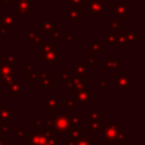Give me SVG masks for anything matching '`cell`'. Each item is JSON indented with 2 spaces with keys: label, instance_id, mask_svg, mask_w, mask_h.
Here are the masks:
<instances>
[{
  "label": "cell",
  "instance_id": "17",
  "mask_svg": "<svg viewBox=\"0 0 145 145\" xmlns=\"http://www.w3.org/2000/svg\"><path fill=\"white\" fill-rule=\"evenodd\" d=\"M6 91L10 93L11 96L14 97H19L22 96V84L18 82V83H14L11 84L10 86L6 87Z\"/></svg>",
  "mask_w": 145,
  "mask_h": 145
},
{
  "label": "cell",
  "instance_id": "46",
  "mask_svg": "<svg viewBox=\"0 0 145 145\" xmlns=\"http://www.w3.org/2000/svg\"><path fill=\"white\" fill-rule=\"evenodd\" d=\"M65 145H75V143H74V140H70V139H69Z\"/></svg>",
  "mask_w": 145,
  "mask_h": 145
},
{
  "label": "cell",
  "instance_id": "19",
  "mask_svg": "<svg viewBox=\"0 0 145 145\" xmlns=\"http://www.w3.org/2000/svg\"><path fill=\"white\" fill-rule=\"evenodd\" d=\"M14 71H15L14 66H10L5 60L0 61V77H3V76L9 75V74H14Z\"/></svg>",
  "mask_w": 145,
  "mask_h": 145
},
{
  "label": "cell",
  "instance_id": "28",
  "mask_svg": "<svg viewBox=\"0 0 145 145\" xmlns=\"http://www.w3.org/2000/svg\"><path fill=\"white\" fill-rule=\"evenodd\" d=\"M75 145H93V138H78L76 140H74Z\"/></svg>",
  "mask_w": 145,
  "mask_h": 145
},
{
  "label": "cell",
  "instance_id": "25",
  "mask_svg": "<svg viewBox=\"0 0 145 145\" xmlns=\"http://www.w3.org/2000/svg\"><path fill=\"white\" fill-rule=\"evenodd\" d=\"M11 120V111L9 108H0V121Z\"/></svg>",
  "mask_w": 145,
  "mask_h": 145
},
{
  "label": "cell",
  "instance_id": "45",
  "mask_svg": "<svg viewBox=\"0 0 145 145\" xmlns=\"http://www.w3.org/2000/svg\"><path fill=\"white\" fill-rule=\"evenodd\" d=\"M7 144V139L5 137H0V145H6Z\"/></svg>",
  "mask_w": 145,
  "mask_h": 145
},
{
  "label": "cell",
  "instance_id": "16",
  "mask_svg": "<svg viewBox=\"0 0 145 145\" xmlns=\"http://www.w3.org/2000/svg\"><path fill=\"white\" fill-rule=\"evenodd\" d=\"M44 76L45 74L41 70H36V71H34L33 69L26 70V79L28 82H41L44 78Z\"/></svg>",
  "mask_w": 145,
  "mask_h": 145
},
{
  "label": "cell",
  "instance_id": "27",
  "mask_svg": "<svg viewBox=\"0 0 145 145\" xmlns=\"http://www.w3.org/2000/svg\"><path fill=\"white\" fill-rule=\"evenodd\" d=\"M103 117H104V113L101 112L97 106H94L93 112H88V113H87V118H92V119H96V120H97L99 118H103Z\"/></svg>",
  "mask_w": 145,
  "mask_h": 145
},
{
  "label": "cell",
  "instance_id": "14",
  "mask_svg": "<svg viewBox=\"0 0 145 145\" xmlns=\"http://www.w3.org/2000/svg\"><path fill=\"white\" fill-rule=\"evenodd\" d=\"M128 10H129V3H120V5L114 6L113 14L117 15L120 20H123L126 15L128 14Z\"/></svg>",
  "mask_w": 145,
  "mask_h": 145
},
{
  "label": "cell",
  "instance_id": "13",
  "mask_svg": "<svg viewBox=\"0 0 145 145\" xmlns=\"http://www.w3.org/2000/svg\"><path fill=\"white\" fill-rule=\"evenodd\" d=\"M118 68H119V61L116 59V57L113 54L109 56V59L103 61V69L105 71L118 70Z\"/></svg>",
  "mask_w": 145,
  "mask_h": 145
},
{
  "label": "cell",
  "instance_id": "30",
  "mask_svg": "<svg viewBox=\"0 0 145 145\" xmlns=\"http://www.w3.org/2000/svg\"><path fill=\"white\" fill-rule=\"evenodd\" d=\"M109 28H110V32L114 33V31H116V29H119V22H118V20H116V19H111V20H110Z\"/></svg>",
  "mask_w": 145,
  "mask_h": 145
},
{
  "label": "cell",
  "instance_id": "12",
  "mask_svg": "<svg viewBox=\"0 0 145 145\" xmlns=\"http://www.w3.org/2000/svg\"><path fill=\"white\" fill-rule=\"evenodd\" d=\"M58 29V25L53 24L51 19H45L42 22V35H50L53 32H56Z\"/></svg>",
  "mask_w": 145,
  "mask_h": 145
},
{
  "label": "cell",
  "instance_id": "49",
  "mask_svg": "<svg viewBox=\"0 0 145 145\" xmlns=\"http://www.w3.org/2000/svg\"><path fill=\"white\" fill-rule=\"evenodd\" d=\"M99 1H103V0H99Z\"/></svg>",
  "mask_w": 145,
  "mask_h": 145
},
{
  "label": "cell",
  "instance_id": "29",
  "mask_svg": "<svg viewBox=\"0 0 145 145\" xmlns=\"http://www.w3.org/2000/svg\"><path fill=\"white\" fill-rule=\"evenodd\" d=\"M0 129L2 133H9L11 129V122L9 120H5V121H0Z\"/></svg>",
  "mask_w": 145,
  "mask_h": 145
},
{
  "label": "cell",
  "instance_id": "40",
  "mask_svg": "<svg viewBox=\"0 0 145 145\" xmlns=\"http://www.w3.org/2000/svg\"><path fill=\"white\" fill-rule=\"evenodd\" d=\"M42 41H43V40H42V36L36 34V36L32 40V43H33V44H41V42H42Z\"/></svg>",
  "mask_w": 145,
  "mask_h": 145
},
{
  "label": "cell",
  "instance_id": "23",
  "mask_svg": "<svg viewBox=\"0 0 145 145\" xmlns=\"http://www.w3.org/2000/svg\"><path fill=\"white\" fill-rule=\"evenodd\" d=\"M101 128V122H99L96 119L88 118V133H94Z\"/></svg>",
  "mask_w": 145,
  "mask_h": 145
},
{
  "label": "cell",
  "instance_id": "20",
  "mask_svg": "<svg viewBox=\"0 0 145 145\" xmlns=\"http://www.w3.org/2000/svg\"><path fill=\"white\" fill-rule=\"evenodd\" d=\"M67 17H68V19H83L84 11L80 8H77V9H68L67 10Z\"/></svg>",
  "mask_w": 145,
  "mask_h": 145
},
{
  "label": "cell",
  "instance_id": "7",
  "mask_svg": "<svg viewBox=\"0 0 145 145\" xmlns=\"http://www.w3.org/2000/svg\"><path fill=\"white\" fill-rule=\"evenodd\" d=\"M14 24H16V17L10 14H3L1 16V24H0V33L2 35L6 34V31L10 28Z\"/></svg>",
  "mask_w": 145,
  "mask_h": 145
},
{
  "label": "cell",
  "instance_id": "50",
  "mask_svg": "<svg viewBox=\"0 0 145 145\" xmlns=\"http://www.w3.org/2000/svg\"><path fill=\"white\" fill-rule=\"evenodd\" d=\"M0 89H1V87H0Z\"/></svg>",
  "mask_w": 145,
  "mask_h": 145
},
{
  "label": "cell",
  "instance_id": "31",
  "mask_svg": "<svg viewBox=\"0 0 145 145\" xmlns=\"http://www.w3.org/2000/svg\"><path fill=\"white\" fill-rule=\"evenodd\" d=\"M5 61L7 63H9L10 66H14L15 67V65H16V57L15 56H11V54H7L6 58H5Z\"/></svg>",
  "mask_w": 145,
  "mask_h": 145
},
{
  "label": "cell",
  "instance_id": "37",
  "mask_svg": "<svg viewBox=\"0 0 145 145\" xmlns=\"http://www.w3.org/2000/svg\"><path fill=\"white\" fill-rule=\"evenodd\" d=\"M62 40H66L67 43H68V45H71V44L74 43V37H72V35H70V34H66V35L63 34Z\"/></svg>",
  "mask_w": 145,
  "mask_h": 145
},
{
  "label": "cell",
  "instance_id": "15",
  "mask_svg": "<svg viewBox=\"0 0 145 145\" xmlns=\"http://www.w3.org/2000/svg\"><path fill=\"white\" fill-rule=\"evenodd\" d=\"M87 75H88V70L86 66H84L83 60H78L77 65L74 67V76L80 79L82 77H86Z\"/></svg>",
  "mask_w": 145,
  "mask_h": 145
},
{
  "label": "cell",
  "instance_id": "24",
  "mask_svg": "<svg viewBox=\"0 0 145 145\" xmlns=\"http://www.w3.org/2000/svg\"><path fill=\"white\" fill-rule=\"evenodd\" d=\"M14 74H9V75H6L3 77H1V80H0V87L1 86H10L11 84H14Z\"/></svg>",
  "mask_w": 145,
  "mask_h": 145
},
{
  "label": "cell",
  "instance_id": "2",
  "mask_svg": "<svg viewBox=\"0 0 145 145\" xmlns=\"http://www.w3.org/2000/svg\"><path fill=\"white\" fill-rule=\"evenodd\" d=\"M42 44V58L43 60L52 66L58 65V46L52 43V40H43Z\"/></svg>",
  "mask_w": 145,
  "mask_h": 145
},
{
  "label": "cell",
  "instance_id": "47",
  "mask_svg": "<svg viewBox=\"0 0 145 145\" xmlns=\"http://www.w3.org/2000/svg\"><path fill=\"white\" fill-rule=\"evenodd\" d=\"M0 2L5 5V3H8V2H10V0H0Z\"/></svg>",
  "mask_w": 145,
  "mask_h": 145
},
{
  "label": "cell",
  "instance_id": "44",
  "mask_svg": "<svg viewBox=\"0 0 145 145\" xmlns=\"http://www.w3.org/2000/svg\"><path fill=\"white\" fill-rule=\"evenodd\" d=\"M67 108V102H58V108Z\"/></svg>",
  "mask_w": 145,
  "mask_h": 145
},
{
  "label": "cell",
  "instance_id": "6",
  "mask_svg": "<svg viewBox=\"0 0 145 145\" xmlns=\"http://www.w3.org/2000/svg\"><path fill=\"white\" fill-rule=\"evenodd\" d=\"M49 136H51V134H43L41 131L36 133V134L26 133V135H25V137L27 138L26 145H43Z\"/></svg>",
  "mask_w": 145,
  "mask_h": 145
},
{
  "label": "cell",
  "instance_id": "35",
  "mask_svg": "<svg viewBox=\"0 0 145 145\" xmlns=\"http://www.w3.org/2000/svg\"><path fill=\"white\" fill-rule=\"evenodd\" d=\"M68 78H69L68 71H67V70H65L60 76H58V77H57V80H58V82H67V80H68Z\"/></svg>",
  "mask_w": 145,
  "mask_h": 145
},
{
  "label": "cell",
  "instance_id": "10",
  "mask_svg": "<svg viewBox=\"0 0 145 145\" xmlns=\"http://www.w3.org/2000/svg\"><path fill=\"white\" fill-rule=\"evenodd\" d=\"M119 35H121L125 39V43L126 44H133L136 41H138L140 39V35L136 34L133 31H127V29H120L119 31Z\"/></svg>",
  "mask_w": 145,
  "mask_h": 145
},
{
  "label": "cell",
  "instance_id": "21",
  "mask_svg": "<svg viewBox=\"0 0 145 145\" xmlns=\"http://www.w3.org/2000/svg\"><path fill=\"white\" fill-rule=\"evenodd\" d=\"M103 44L104 45H117V37L114 33L109 32V34L103 35Z\"/></svg>",
  "mask_w": 145,
  "mask_h": 145
},
{
  "label": "cell",
  "instance_id": "33",
  "mask_svg": "<svg viewBox=\"0 0 145 145\" xmlns=\"http://www.w3.org/2000/svg\"><path fill=\"white\" fill-rule=\"evenodd\" d=\"M43 145H58V139L54 138V137H52V136H49L46 138V140L44 142Z\"/></svg>",
  "mask_w": 145,
  "mask_h": 145
},
{
  "label": "cell",
  "instance_id": "41",
  "mask_svg": "<svg viewBox=\"0 0 145 145\" xmlns=\"http://www.w3.org/2000/svg\"><path fill=\"white\" fill-rule=\"evenodd\" d=\"M41 122H42V117H39L34 122H32V128L40 127V126H41Z\"/></svg>",
  "mask_w": 145,
  "mask_h": 145
},
{
  "label": "cell",
  "instance_id": "48",
  "mask_svg": "<svg viewBox=\"0 0 145 145\" xmlns=\"http://www.w3.org/2000/svg\"><path fill=\"white\" fill-rule=\"evenodd\" d=\"M79 1H80V3H86V5L88 2V0H79Z\"/></svg>",
  "mask_w": 145,
  "mask_h": 145
},
{
  "label": "cell",
  "instance_id": "8",
  "mask_svg": "<svg viewBox=\"0 0 145 145\" xmlns=\"http://www.w3.org/2000/svg\"><path fill=\"white\" fill-rule=\"evenodd\" d=\"M87 9L93 15H102L104 14V7L103 1L99 0H88L87 2Z\"/></svg>",
  "mask_w": 145,
  "mask_h": 145
},
{
  "label": "cell",
  "instance_id": "26",
  "mask_svg": "<svg viewBox=\"0 0 145 145\" xmlns=\"http://www.w3.org/2000/svg\"><path fill=\"white\" fill-rule=\"evenodd\" d=\"M89 50H92V52H93L94 56H97V54L100 53V51L104 50V45L100 44L99 42H93V43L89 45Z\"/></svg>",
  "mask_w": 145,
  "mask_h": 145
},
{
  "label": "cell",
  "instance_id": "34",
  "mask_svg": "<svg viewBox=\"0 0 145 145\" xmlns=\"http://www.w3.org/2000/svg\"><path fill=\"white\" fill-rule=\"evenodd\" d=\"M63 37V32L60 31V29H57L56 32L52 33V39L53 40H62Z\"/></svg>",
  "mask_w": 145,
  "mask_h": 145
},
{
  "label": "cell",
  "instance_id": "5",
  "mask_svg": "<svg viewBox=\"0 0 145 145\" xmlns=\"http://www.w3.org/2000/svg\"><path fill=\"white\" fill-rule=\"evenodd\" d=\"M114 83H116V86L118 87V89L120 92H128L129 91V85H130V78L128 76L125 75V71L123 70H120L119 71V75L114 76Z\"/></svg>",
  "mask_w": 145,
  "mask_h": 145
},
{
  "label": "cell",
  "instance_id": "38",
  "mask_svg": "<svg viewBox=\"0 0 145 145\" xmlns=\"http://www.w3.org/2000/svg\"><path fill=\"white\" fill-rule=\"evenodd\" d=\"M106 86H108V82L106 80H100V83H99V91L103 92L106 88Z\"/></svg>",
  "mask_w": 145,
  "mask_h": 145
},
{
  "label": "cell",
  "instance_id": "3",
  "mask_svg": "<svg viewBox=\"0 0 145 145\" xmlns=\"http://www.w3.org/2000/svg\"><path fill=\"white\" fill-rule=\"evenodd\" d=\"M56 133H63L70 129V118L68 112H54L52 113V126Z\"/></svg>",
  "mask_w": 145,
  "mask_h": 145
},
{
  "label": "cell",
  "instance_id": "4",
  "mask_svg": "<svg viewBox=\"0 0 145 145\" xmlns=\"http://www.w3.org/2000/svg\"><path fill=\"white\" fill-rule=\"evenodd\" d=\"M68 92H84L87 89V86H88V82L86 80H82L75 76H69L68 78Z\"/></svg>",
  "mask_w": 145,
  "mask_h": 145
},
{
  "label": "cell",
  "instance_id": "22",
  "mask_svg": "<svg viewBox=\"0 0 145 145\" xmlns=\"http://www.w3.org/2000/svg\"><path fill=\"white\" fill-rule=\"evenodd\" d=\"M82 122H83V117H79L78 112L74 111L72 112V117L70 118V129L78 127V125L82 123Z\"/></svg>",
  "mask_w": 145,
  "mask_h": 145
},
{
  "label": "cell",
  "instance_id": "11",
  "mask_svg": "<svg viewBox=\"0 0 145 145\" xmlns=\"http://www.w3.org/2000/svg\"><path fill=\"white\" fill-rule=\"evenodd\" d=\"M58 102L59 101L57 97L50 96L42 102V106H44L49 113H54V112H58Z\"/></svg>",
  "mask_w": 145,
  "mask_h": 145
},
{
  "label": "cell",
  "instance_id": "39",
  "mask_svg": "<svg viewBox=\"0 0 145 145\" xmlns=\"http://www.w3.org/2000/svg\"><path fill=\"white\" fill-rule=\"evenodd\" d=\"M36 32L37 31H27V35H26V37L28 39V40H33L35 36H36Z\"/></svg>",
  "mask_w": 145,
  "mask_h": 145
},
{
  "label": "cell",
  "instance_id": "18",
  "mask_svg": "<svg viewBox=\"0 0 145 145\" xmlns=\"http://www.w3.org/2000/svg\"><path fill=\"white\" fill-rule=\"evenodd\" d=\"M83 133H84L83 127H76V128L69 129L67 131V135H68V138L70 140H76V139H78L83 136Z\"/></svg>",
  "mask_w": 145,
  "mask_h": 145
},
{
  "label": "cell",
  "instance_id": "9",
  "mask_svg": "<svg viewBox=\"0 0 145 145\" xmlns=\"http://www.w3.org/2000/svg\"><path fill=\"white\" fill-rule=\"evenodd\" d=\"M16 9H17V12L22 15H31L32 14L31 0H17Z\"/></svg>",
  "mask_w": 145,
  "mask_h": 145
},
{
  "label": "cell",
  "instance_id": "1",
  "mask_svg": "<svg viewBox=\"0 0 145 145\" xmlns=\"http://www.w3.org/2000/svg\"><path fill=\"white\" fill-rule=\"evenodd\" d=\"M101 127L104 128L103 133V142L109 143V142H122L129 138L130 134L125 130V128L119 127L117 123L112 122H102Z\"/></svg>",
  "mask_w": 145,
  "mask_h": 145
},
{
  "label": "cell",
  "instance_id": "36",
  "mask_svg": "<svg viewBox=\"0 0 145 145\" xmlns=\"http://www.w3.org/2000/svg\"><path fill=\"white\" fill-rule=\"evenodd\" d=\"M26 133H27V129H26V128H24V127H23V128H19V129L16 130V137H17V138L25 137Z\"/></svg>",
  "mask_w": 145,
  "mask_h": 145
},
{
  "label": "cell",
  "instance_id": "43",
  "mask_svg": "<svg viewBox=\"0 0 145 145\" xmlns=\"http://www.w3.org/2000/svg\"><path fill=\"white\" fill-rule=\"evenodd\" d=\"M87 61H88V63H89L91 66H94V67L99 66V61H97V60H95V59H94V58H92V57L87 58Z\"/></svg>",
  "mask_w": 145,
  "mask_h": 145
},
{
  "label": "cell",
  "instance_id": "32",
  "mask_svg": "<svg viewBox=\"0 0 145 145\" xmlns=\"http://www.w3.org/2000/svg\"><path fill=\"white\" fill-rule=\"evenodd\" d=\"M41 83H42V86H44V87H48V86H50L51 85V83H52V77L51 76H44V78L41 80Z\"/></svg>",
  "mask_w": 145,
  "mask_h": 145
},
{
  "label": "cell",
  "instance_id": "42",
  "mask_svg": "<svg viewBox=\"0 0 145 145\" xmlns=\"http://www.w3.org/2000/svg\"><path fill=\"white\" fill-rule=\"evenodd\" d=\"M68 3L72 5V9H77L78 6L80 5V1L79 0H68Z\"/></svg>",
  "mask_w": 145,
  "mask_h": 145
}]
</instances>
